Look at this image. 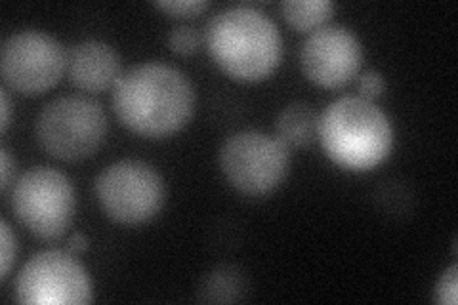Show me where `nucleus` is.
I'll return each mask as SVG.
<instances>
[{
	"label": "nucleus",
	"mask_w": 458,
	"mask_h": 305,
	"mask_svg": "<svg viewBox=\"0 0 458 305\" xmlns=\"http://www.w3.org/2000/svg\"><path fill=\"white\" fill-rule=\"evenodd\" d=\"M113 111L131 132L163 140L188 126L195 111V90L176 67L148 62L124 71L113 86Z\"/></svg>",
	"instance_id": "nucleus-1"
},
{
	"label": "nucleus",
	"mask_w": 458,
	"mask_h": 305,
	"mask_svg": "<svg viewBox=\"0 0 458 305\" xmlns=\"http://www.w3.org/2000/svg\"><path fill=\"white\" fill-rule=\"evenodd\" d=\"M205 47L216 67L239 82H260L283 60V37L267 13L252 6H229L214 13Z\"/></svg>",
	"instance_id": "nucleus-2"
},
{
	"label": "nucleus",
	"mask_w": 458,
	"mask_h": 305,
	"mask_svg": "<svg viewBox=\"0 0 458 305\" xmlns=\"http://www.w3.org/2000/svg\"><path fill=\"white\" fill-rule=\"evenodd\" d=\"M319 140L327 157L350 172L380 166L394 151V126L375 101L361 96L335 99L319 117Z\"/></svg>",
	"instance_id": "nucleus-3"
},
{
	"label": "nucleus",
	"mask_w": 458,
	"mask_h": 305,
	"mask_svg": "<svg viewBox=\"0 0 458 305\" xmlns=\"http://www.w3.org/2000/svg\"><path fill=\"white\" fill-rule=\"evenodd\" d=\"M37 141L57 161L77 163L92 157L107 136L102 106L89 96H60L38 113Z\"/></svg>",
	"instance_id": "nucleus-4"
},
{
	"label": "nucleus",
	"mask_w": 458,
	"mask_h": 305,
	"mask_svg": "<svg viewBox=\"0 0 458 305\" xmlns=\"http://www.w3.org/2000/svg\"><path fill=\"white\" fill-rule=\"evenodd\" d=\"M94 191L99 208L121 225H141L159 216L165 207V180L155 166L138 158H124L98 174Z\"/></svg>",
	"instance_id": "nucleus-5"
},
{
	"label": "nucleus",
	"mask_w": 458,
	"mask_h": 305,
	"mask_svg": "<svg viewBox=\"0 0 458 305\" xmlns=\"http://www.w3.org/2000/svg\"><path fill=\"white\" fill-rule=\"evenodd\" d=\"M75 189L64 172L50 166L27 170L12 189L16 220L40 241L60 239L75 216Z\"/></svg>",
	"instance_id": "nucleus-6"
},
{
	"label": "nucleus",
	"mask_w": 458,
	"mask_h": 305,
	"mask_svg": "<svg viewBox=\"0 0 458 305\" xmlns=\"http://www.w3.org/2000/svg\"><path fill=\"white\" fill-rule=\"evenodd\" d=\"M220 168L235 191L247 197H266L289 176L291 149L277 136L242 130L224 141Z\"/></svg>",
	"instance_id": "nucleus-7"
},
{
	"label": "nucleus",
	"mask_w": 458,
	"mask_h": 305,
	"mask_svg": "<svg viewBox=\"0 0 458 305\" xmlns=\"http://www.w3.org/2000/svg\"><path fill=\"white\" fill-rule=\"evenodd\" d=\"M67 67V50L52 35L23 29L10 35L0 52V71L8 89L23 96H40L60 82Z\"/></svg>",
	"instance_id": "nucleus-8"
},
{
	"label": "nucleus",
	"mask_w": 458,
	"mask_h": 305,
	"mask_svg": "<svg viewBox=\"0 0 458 305\" xmlns=\"http://www.w3.org/2000/svg\"><path fill=\"white\" fill-rule=\"evenodd\" d=\"M13 288L16 300L27 305H84L94 300L89 273L69 250H42L27 259Z\"/></svg>",
	"instance_id": "nucleus-9"
},
{
	"label": "nucleus",
	"mask_w": 458,
	"mask_h": 305,
	"mask_svg": "<svg viewBox=\"0 0 458 305\" xmlns=\"http://www.w3.org/2000/svg\"><path fill=\"white\" fill-rule=\"evenodd\" d=\"M363 64L361 40L346 25H323L300 47L304 77L319 89L336 90L350 84Z\"/></svg>",
	"instance_id": "nucleus-10"
},
{
	"label": "nucleus",
	"mask_w": 458,
	"mask_h": 305,
	"mask_svg": "<svg viewBox=\"0 0 458 305\" xmlns=\"http://www.w3.org/2000/svg\"><path fill=\"white\" fill-rule=\"evenodd\" d=\"M65 72L79 90L99 94L121 79V57L104 40H81L67 50Z\"/></svg>",
	"instance_id": "nucleus-11"
},
{
	"label": "nucleus",
	"mask_w": 458,
	"mask_h": 305,
	"mask_svg": "<svg viewBox=\"0 0 458 305\" xmlns=\"http://www.w3.org/2000/svg\"><path fill=\"white\" fill-rule=\"evenodd\" d=\"M276 136L289 149H304L319 140V114L311 106L294 101L286 106L276 121Z\"/></svg>",
	"instance_id": "nucleus-12"
},
{
	"label": "nucleus",
	"mask_w": 458,
	"mask_h": 305,
	"mask_svg": "<svg viewBox=\"0 0 458 305\" xmlns=\"http://www.w3.org/2000/svg\"><path fill=\"white\" fill-rule=\"evenodd\" d=\"M283 18L300 33H313L321 29L335 13V4L328 0H284L281 4Z\"/></svg>",
	"instance_id": "nucleus-13"
},
{
	"label": "nucleus",
	"mask_w": 458,
	"mask_h": 305,
	"mask_svg": "<svg viewBox=\"0 0 458 305\" xmlns=\"http://www.w3.org/2000/svg\"><path fill=\"white\" fill-rule=\"evenodd\" d=\"M247 283L237 267L222 266L212 269L200 283L199 298L203 301H235L245 292Z\"/></svg>",
	"instance_id": "nucleus-14"
},
{
	"label": "nucleus",
	"mask_w": 458,
	"mask_h": 305,
	"mask_svg": "<svg viewBox=\"0 0 458 305\" xmlns=\"http://www.w3.org/2000/svg\"><path fill=\"white\" fill-rule=\"evenodd\" d=\"M168 48L178 55H191L200 47V35L191 25H176L168 33Z\"/></svg>",
	"instance_id": "nucleus-15"
},
{
	"label": "nucleus",
	"mask_w": 458,
	"mask_h": 305,
	"mask_svg": "<svg viewBox=\"0 0 458 305\" xmlns=\"http://www.w3.org/2000/svg\"><path fill=\"white\" fill-rule=\"evenodd\" d=\"M207 0H165V3H155V8L168 13L172 18H193L208 10Z\"/></svg>",
	"instance_id": "nucleus-16"
},
{
	"label": "nucleus",
	"mask_w": 458,
	"mask_h": 305,
	"mask_svg": "<svg viewBox=\"0 0 458 305\" xmlns=\"http://www.w3.org/2000/svg\"><path fill=\"white\" fill-rule=\"evenodd\" d=\"M436 301L443 305H456L458 300V269L453 264L449 269L441 273V277L434 288Z\"/></svg>",
	"instance_id": "nucleus-17"
},
{
	"label": "nucleus",
	"mask_w": 458,
	"mask_h": 305,
	"mask_svg": "<svg viewBox=\"0 0 458 305\" xmlns=\"http://www.w3.org/2000/svg\"><path fill=\"white\" fill-rule=\"evenodd\" d=\"M357 92H360V96L369 101L380 97L386 92V79L382 72H378L375 69L365 71L363 75L357 79Z\"/></svg>",
	"instance_id": "nucleus-18"
},
{
	"label": "nucleus",
	"mask_w": 458,
	"mask_h": 305,
	"mask_svg": "<svg viewBox=\"0 0 458 305\" xmlns=\"http://www.w3.org/2000/svg\"><path fill=\"white\" fill-rule=\"evenodd\" d=\"M0 229H3V271H0V281H6L18 256V239L6 220L0 224Z\"/></svg>",
	"instance_id": "nucleus-19"
},
{
	"label": "nucleus",
	"mask_w": 458,
	"mask_h": 305,
	"mask_svg": "<svg viewBox=\"0 0 458 305\" xmlns=\"http://www.w3.org/2000/svg\"><path fill=\"white\" fill-rule=\"evenodd\" d=\"M89 244H90V241H89V237H86L84 233H73V235L67 239V250L71 254L79 256L84 250H89Z\"/></svg>",
	"instance_id": "nucleus-20"
},
{
	"label": "nucleus",
	"mask_w": 458,
	"mask_h": 305,
	"mask_svg": "<svg viewBox=\"0 0 458 305\" xmlns=\"http://www.w3.org/2000/svg\"><path fill=\"white\" fill-rule=\"evenodd\" d=\"M0 109H3V119H0V130L6 132L10 126V113H12V104H10V96L8 90L3 89L0 90Z\"/></svg>",
	"instance_id": "nucleus-21"
},
{
	"label": "nucleus",
	"mask_w": 458,
	"mask_h": 305,
	"mask_svg": "<svg viewBox=\"0 0 458 305\" xmlns=\"http://www.w3.org/2000/svg\"><path fill=\"white\" fill-rule=\"evenodd\" d=\"M0 158H3V191H6L8 185H10V180H12V170H13V165H12V158H10V153L6 148L0 149Z\"/></svg>",
	"instance_id": "nucleus-22"
}]
</instances>
